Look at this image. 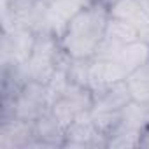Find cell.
I'll return each mask as SVG.
<instances>
[{"mask_svg":"<svg viewBox=\"0 0 149 149\" xmlns=\"http://www.w3.org/2000/svg\"><path fill=\"white\" fill-rule=\"evenodd\" d=\"M140 147H144V149H149V125L144 128V132H142V139H140Z\"/></svg>","mask_w":149,"mask_h":149,"instance_id":"cell-17","label":"cell"},{"mask_svg":"<svg viewBox=\"0 0 149 149\" xmlns=\"http://www.w3.org/2000/svg\"><path fill=\"white\" fill-rule=\"evenodd\" d=\"M33 147H63L65 144V128L49 111H46L40 118L33 121Z\"/></svg>","mask_w":149,"mask_h":149,"instance_id":"cell-10","label":"cell"},{"mask_svg":"<svg viewBox=\"0 0 149 149\" xmlns=\"http://www.w3.org/2000/svg\"><path fill=\"white\" fill-rule=\"evenodd\" d=\"M109 19V7L91 0L79 14H76L60 37L63 51L70 58H93L104 40Z\"/></svg>","mask_w":149,"mask_h":149,"instance_id":"cell-1","label":"cell"},{"mask_svg":"<svg viewBox=\"0 0 149 149\" xmlns=\"http://www.w3.org/2000/svg\"><path fill=\"white\" fill-rule=\"evenodd\" d=\"M91 60H93V58H70V61H68V65H67L68 81L77 83V84H83V86H88Z\"/></svg>","mask_w":149,"mask_h":149,"instance_id":"cell-15","label":"cell"},{"mask_svg":"<svg viewBox=\"0 0 149 149\" xmlns=\"http://www.w3.org/2000/svg\"><path fill=\"white\" fill-rule=\"evenodd\" d=\"M90 2L91 0H49L46 14V32L60 39L65 33L68 23Z\"/></svg>","mask_w":149,"mask_h":149,"instance_id":"cell-7","label":"cell"},{"mask_svg":"<svg viewBox=\"0 0 149 149\" xmlns=\"http://www.w3.org/2000/svg\"><path fill=\"white\" fill-rule=\"evenodd\" d=\"M35 146L33 123L9 118L0 119V149H30Z\"/></svg>","mask_w":149,"mask_h":149,"instance_id":"cell-9","label":"cell"},{"mask_svg":"<svg viewBox=\"0 0 149 149\" xmlns=\"http://www.w3.org/2000/svg\"><path fill=\"white\" fill-rule=\"evenodd\" d=\"M142 2H144V4H146V7L149 9V0H142Z\"/></svg>","mask_w":149,"mask_h":149,"instance_id":"cell-20","label":"cell"},{"mask_svg":"<svg viewBox=\"0 0 149 149\" xmlns=\"http://www.w3.org/2000/svg\"><path fill=\"white\" fill-rule=\"evenodd\" d=\"M142 132L132 128L125 123H119L107 137V149H126V147H140Z\"/></svg>","mask_w":149,"mask_h":149,"instance_id":"cell-14","label":"cell"},{"mask_svg":"<svg viewBox=\"0 0 149 149\" xmlns=\"http://www.w3.org/2000/svg\"><path fill=\"white\" fill-rule=\"evenodd\" d=\"M46 2H49V0H46Z\"/></svg>","mask_w":149,"mask_h":149,"instance_id":"cell-21","label":"cell"},{"mask_svg":"<svg viewBox=\"0 0 149 149\" xmlns=\"http://www.w3.org/2000/svg\"><path fill=\"white\" fill-rule=\"evenodd\" d=\"M46 0H4L2 32L28 28L37 33L46 32Z\"/></svg>","mask_w":149,"mask_h":149,"instance_id":"cell-4","label":"cell"},{"mask_svg":"<svg viewBox=\"0 0 149 149\" xmlns=\"http://www.w3.org/2000/svg\"><path fill=\"white\" fill-rule=\"evenodd\" d=\"M137 39H140V35H139V30L133 25L111 16V19L107 23V28H105L104 40L100 42L98 51H97L95 56L109 60L119 51V47H123L125 44H130Z\"/></svg>","mask_w":149,"mask_h":149,"instance_id":"cell-8","label":"cell"},{"mask_svg":"<svg viewBox=\"0 0 149 149\" xmlns=\"http://www.w3.org/2000/svg\"><path fill=\"white\" fill-rule=\"evenodd\" d=\"M133 102L149 104V61L128 74L125 79Z\"/></svg>","mask_w":149,"mask_h":149,"instance_id":"cell-13","label":"cell"},{"mask_svg":"<svg viewBox=\"0 0 149 149\" xmlns=\"http://www.w3.org/2000/svg\"><path fill=\"white\" fill-rule=\"evenodd\" d=\"M37 40V32L28 28H14L2 32L0 44V65H19L25 67L32 56L33 46Z\"/></svg>","mask_w":149,"mask_h":149,"instance_id":"cell-5","label":"cell"},{"mask_svg":"<svg viewBox=\"0 0 149 149\" xmlns=\"http://www.w3.org/2000/svg\"><path fill=\"white\" fill-rule=\"evenodd\" d=\"M70 61V56L63 51L60 39L49 32L37 33V40L32 51L28 63L25 65V72L28 79L40 81L47 84L58 68H65Z\"/></svg>","mask_w":149,"mask_h":149,"instance_id":"cell-2","label":"cell"},{"mask_svg":"<svg viewBox=\"0 0 149 149\" xmlns=\"http://www.w3.org/2000/svg\"><path fill=\"white\" fill-rule=\"evenodd\" d=\"M63 147H77V149H98L107 147V137L98 130L90 112L79 114L72 125L65 130Z\"/></svg>","mask_w":149,"mask_h":149,"instance_id":"cell-6","label":"cell"},{"mask_svg":"<svg viewBox=\"0 0 149 149\" xmlns=\"http://www.w3.org/2000/svg\"><path fill=\"white\" fill-rule=\"evenodd\" d=\"M49 112L56 118V121H58L65 130L72 125V121H74V119L79 116V114L76 112V109H74V107L68 104V100H67V98H63V97L56 98V100L49 105Z\"/></svg>","mask_w":149,"mask_h":149,"instance_id":"cell-16","label":"cell"},{"mask_svg":"<svg viewBox=\"0 0 149 149\" xmlns=\"http://www.w3.org/2000/svg\"><path fill=\"white\" fill-rule=\"evenodd\" d=\"M109 13L112 18L133 25L139 30V33L149 25V9L142 0H116L109 7Z\"/></svg>","mask_w":149,"mask_h":149,"instance_id":"cell-12","label":"cell"},{"mask_svg":"<svg viewBox=\"0 0 149 149\" xmlns=\"http://www.w3.org/2000/svg\"><path fill=\"white\" fill-rule=\"evenodd\" d=\"M109 60H112L125 76H128V74H132L133 70H137L139 67L149 61V44L142 39H137L119 47V51Z\"/></svg>","mask_w":149,"mask_h":149,"instance_id":"cell-11","label":"cell"},{"mask_svg":"<svg viewBox=\"0 0 149 149\" xmlns=\"http://www.w3.org/2000/svg\"><path fill=\"white\" fill-rule=\"evenodd\" d=\"M139 35H140V39H142V40H146V42L149 44V25H147V26H146Z\"/></svg>","mask_w":149,"mask_h":149,"instance_id":"cell-18","label":"cell"},{"mask_svg":"<svg viewBox=\"0 0 149 149\" xmlns=\"http://www.w3.org/2000/svg\"><path fill=\"white\" fill-rule=\"evenodd\" d=\"M95 2H100V4H104V6H107V7H111L116 0H95Z\"/></svg>","mask_w":149,"mask_h":149,"instance_id":"cell-19","label":"cell"},{"mask_svg":"<svg viewBox=\"0 0 149 149\" xmlns=\"http://www.w3.org/2000/svg\"><path fill=\"white\" fill-rule=\"evenodd\" d=\"M49 105H51V98H49L47 84L35 79H28L13 98L2 102L0 119L18 118L33 123L46 111H49Z\"/></svg>","mask_w":149,"mask_h":149,"instance_id":"cell-3","label":"cell"}]
</instances>
